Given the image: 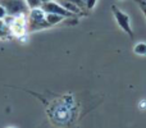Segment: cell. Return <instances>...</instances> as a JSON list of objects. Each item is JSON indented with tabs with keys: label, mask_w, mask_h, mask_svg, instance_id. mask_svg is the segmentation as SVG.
Wrapping results in <instances>:
<instances>
[{
	"label": "cell",
	"mask_w": 146,
	"mask_h": 128,
	"mask_svg": "<svg viewBox=\"0 0 146 128\" xmlns=\"http://www.w3.org/2000/svg\"><path fill=\"white\" fill-rule=\"evenodd\" d=\"M49 27L51 26L46 19V13L42 8L38 7L30 9V13L27 15V32H35Z\"/></svg>",
	"instance_id": "1"
},
{
	"label": "cell",
	"mask_w": 146,
	"mask_h": 128,
	"mask_svg": "<svg viewBox=\"0 0 146 128\" xmlns=\"http://www.w3.org/2000/svg\"><path fill=\"white\" fill-rule=\"evenodd\" d=\"M0 4L9 15H27L30 13V7L26 0H0Z\"/></svg>",
	"instance_id": "2"
},
{
	"label": "cell",
	"mask_w": 146,
	"mask_h": 128,
	"mask_svg": "<svg viewBox=\"0 0 146 128\" xmlns=\"http://www.w3.org/2000/svg\"><path fill=\"white\" fill-rule=\"evenodd\" d=\"M41 8L45 10V13H55V14L63 15L66 18H76V14L71 13L69 10H67L58 0H51V1H46L41 4Z\"/></svg>",
	"instance_id": "3"
},
{
	"label": "cell",
	"mask_w": 146,
	"mask_h": 128,
	"mask_svg": "<svg viewBox=\"0 0 146 128\" xmlns=\"http://www.w3.org/2000/svg\"><path fill=\"white\" fill-rule=\"evenodd\" d=\"M114 9V14H115V18L117 21H118L119 26H121L122 28H123L126 32H128L129 35L132 36V31H131V27H129V18L127 14H124V13H122L119 9H117V8H113Z\"/></svg>",
	"instance_id": "4"
},
{
	"label": "cell",
	"mask_w": 146,
	"mask_h": 128,
	"mask_svg": "<svg viewBox=\"0 0 146 128\" xmlns=\"http://www.w3.org/2000/svg\"><path fill=\"white\" fill-rule=\"evenodd\" d=\"M59 3H60L62 5H63L64 8H66L67 10H69L71 13H73V14L76 15H80L81 13H82V9H81L80 7H78L77 4H74V3L69 1V0H58Z\"/></svg>",
	"instance_id": "5"
},
{
	"label": "cell",
	"mask_w": 146,
	"mask_h": 128,
	"mask_svg": "<svg viewBox=\"0 0 146 128\" xmlns=\"http://www.w3.org/2000/svg\"><path fill=\"white\" fill-rule=\"evenodd\" d=\"M46 19H48V22L50 23V26L53 27V26L59 25V23H62L66 19H71V18H66V17H63V15L55 14V13H46Z\"/></svg>",
	"instance_id": "6"
},
{
	"label": "cell",
	"mask_w": 146,
	"mask_h": 128,
	"mask_svg": "<svg viewBox=\"0 0 146 128\" xmlns=\"http://www.w3.org/2000/svg\"><path fill=\"white\" fill-rule=\"evenodd\" d=\"M10 35H12V31H10L9 26L4 22V19H0V38L9 37Z\"/></svg>",
	"instance_id": "7"
},
{
	"label": "cell",
	"mask_w": 146,
	"mask_h": 128,
	"mask_svg": "<svg viewBox=\"0 0 146 128\" xmlns=\"http://www.w3.org/2000/svg\"><path fill=\"white\" fill-rule=\"evenodd\" d=\"M135 53L139 54V55H146V44L145 42H139L135 46Z\"/></svg>",
	"instance_id": "8"
},
{
	"label": "cell",
	"mask_w": 146,
	"mask_h": 128,
	"mask_svg": "<svg viewBox=\"0 0 146 128\" xmlns=\"http://www.w3.org/2000/svg\"><path fill=\"white\" fill-rule=\"evenodd\" d=\"M26 3H27V5L30 7V9L38 8V7H41V4H42L41 0H26Z\"/></svg>",
	"instance_id": "9"
},
{
	"label": "cell",
	"mask_w": 146,
	"mask_h": 128,
	"mask_svg": "<svg viewBox=\"0 0 146 128\" xmlns=\"http://www.w3.org/2000/svg\"><path fill=\"white\" fill-rule=\"evenodd\" d=\"M7 15H8V13H7V10H5V8L0 4V19H4Z\"/></svg>",
	"instance_id": "10"
},
{
	"label": "cell",
	"mask_w": 146,
	"mask_h": 128,
	"mask_svg": "<svg viewBox=\"0 0 146 128\" xmlns=\"http://www.w3.org/2000/svg\"><path fill=\"white\" fill-rule=\"evenodd\" d=\"M42 3H46V1H51V0H41Z\"/></svg>",
	"instance_id": "11"
}]
</instances>
